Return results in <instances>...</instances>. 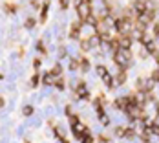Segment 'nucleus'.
Segmentation results:
<instances>
[{"label": "nucleus", "instance_id": "nucleus-1", "mask_svg": "<svg viewBox=\"0 0 159 143\" xmlns=\"http://www.w3.org/2000/svg\"><path fill=\"white\" fill-rule=\"evenodd\" d=\"M115 64L121 66V68H128V64H130V53H128V50L119 48L115 51Z\"/></svg>", "mask_w": 159, "mask_h": 143}, {"label": "nucleus", "instance_id": "nucleus-2", "mask_svg": "<svg viewBox=\"0 0 159 143\" xmlns=\"http://www.w3.org/2000/svg\"><path fill=\"white\" fill-rule=\"evenodd\" d=\"M75 7H77V13L82 20H86V17L92 15V7H90L88 0H75Z\"/></svg>", "mask_w": 159, "mask_h": 143}, {"label": "nucleus", "instance_id": "nucleus-3", "mask_svg": "<svg viewBox=\"0 0 159 143\" xmlns=\"http://www.w3.org/2000/svg\"><path fill=\"white\" fill-rule=\"evenodd\" d=\"M154 17H156V13H154L152 9H146L145 13H141V15H139V24H141V28H139V29H145V26H148V24L154 20Z\"/></svg>", "mask_w": 159, "mask_h": 143}, {"label": "nucleus", "instance_id": "nucleus-4", "mask_svg": "<svg viewBox=\"0 0 159 143\" xmlns=\"http://www.w3.org/2000/svg\"><path fill=\"white\" fill-rule=\"evenodd\" d=\"M42 83L48 85V86H49V85H55V83H57V75H55L53 72H46V73L42 75Z\"/></svg>", "mask_w": 159, "mask_h": 143}, {"label": "nucleus", "instance_id": "nucleus-5", "mask_svg": "<svg viewBox=\"0 0 159 143\" xmlns=\"http://www.w3.org/2000/svg\"><path fill=\"white\" fill-rule=\"evenodd\" d=\"M75 94H77V97H81V99H86V97H88V86L81 83V85L75 88Z\"/></svg>", "mask_w": 159, "mask_h": 143}, {"label": "nucleus", "instance_id": "nucleus-6", "mask_svg": "<svg viewBox=\"0 0 159 143\" xmlns=\"http://www.w3.org/2000/svg\"><path fill=\"white\" fill-rule=\"evenodd\" d=\"M73 132H75V136H79V138H81V136H82V134H86L88 130H86V127H84L82 123H75V125H73Z\"/></svg>", "mask_w": 159, "mask_h": 143}, {"label": "nucleus", "instance_id": "nucleus-7", "mask_svg": "<svg viewBox=\"0 0 159 143\" xmlns=\"http://www.w3.org/2000/svg\"><path fill=\"white\" fill-rule=\"evenodd\" d=\"M134 9H136L139 15L145 13V11H146V2H145V0H137V2L134 4Z\"/></svg>", "mask_w": 159, "mask_h": 143}, {"label": "nucleus", "instance_id": "nucleus-8", "mask_svg": "<svg viewBox=\"0 0 159 143\" xmlns=\"http://www.w3.org/2000/svg\"><path fill=\"white\" fill-rule=\"evenodd\" d=\"M130 46H132V39H130V37H123V39L119 40V48H123V50H130Z\"/></svg>", "mask_w": 159, "mask_h": 143}, {"label": "nucleus", "instance_id": "nucleus-9", "mask_svg": "<svg viewBox=\"0 0 159 143\" xmlns=\"http://www.w3.org/2000/svg\"><path fill=\"white\" fill-rule=\"evenodd\" d=\"M132 39H136V40H145V33H143V29H132Z\"/></svg>", "mask_w": 159, "mask_h": 143}, {"label": "nucleus", "instance_id": "nucleus-10", "mask_svg": "<svg viewBox=\"0 0 159 143\" xmlns=\"http://www.w3.org/2000/svg\"><path fill=\"white\" fill-rule=\"evenodd\" d=\"M101 77H103V83H104L106 86H112V85H114V79H112V75H110V72H108V70H106Z\"/></svg>", "mask_w": 159, "mask_h": 143}, {"label": "nucleus", "instance_id": "nucleus-11", "mask_svg": "<svg viewBox=\"0 0 159 143\" xmlns=\"http://www.w3.org/2000/svg\"><path fill=\"white\" fill-rule=\"evenodd\" d=\"M79 33H81V26H79V24H73L71 29H70V37H71V39H77Z\"/></svg>", "mask_w": 159, "mask_h": 143}, {"label": "nucleus", "instance_id": "nucleus-12", "mask_svg": "<svg viewBox=\"0 0 159 143\" xmlns=\"http://www.w3.org/2000/svg\"><path fill=\"white\" fill-rule=\"evenodd\" d=\"M88 42H90V46H92V48H97V46L101 44V35H93V37H90V39H88Z\"/></svg>", "mask_w": 159, "mask_h": 143}, {"label": "nucleus", "instance_id": "nucleus-13", "mask_svg": "<svg viewBox=\"0 0 159 143\" xmlns=\"http://www.w3.org/2000/svg\"><path fill=\"white\" fill-rule=\"evenodd\" d=\"M143 42H145V48H146L148 53H156V44H154L152 40H146V39H145Z\"/></svg>", "mask_w": 159, "mask_h": 143}, {"label": "nucleus", "instance_id": "nucleus-14", "mask_svg": "<svg viewBox=\"0 0 159 143\" xmlns=\"http://www.w3.org/2000/svg\"><path fill=\"white\" fill-rule=\"evenodd\" d=\"M84 22H86V24H90V26H97V18H95L93 15H88Z\"/></svg>", "mask_w": 159, "mask_h": 143}, {"label": "nucleus", "instance_id": "nucleus-15", "mask_svg": "<svg viewBox=\"0 0 159 143\" xmlns=\"http://www.w3.org/2000/svg\"><path fill=\"white\" fill-rule=\"evenodd\" d=\"M22 114H24V116H31V114H33V107H31V105H26V107L22 108Z\"/></svg>", "mask_w": 159, "mask_h": 143}, {"label": "nucleus", "instance_id": "nucleus-16", "mask_svg": "<svg viewBox=\"0 0 159 143\" xmlns=\"http://www.w3.org/2000/svg\"><path fill=\"white\" fill-rule=\"evenodd\" d=\"M125 134H126V129H125V127H117V129H115V136H117V138H123Z\"/></svg>", "mask_w": 159, "mask_h": 143}, {"label": "nucleus", "instance_id": "nucleus-17", "mask_svg": "<svg viewBox=\"0 0 159 143\" xmlns=\"http://www.w3.org/2000/svg\"><path fill=\"white\" fill-rule=\"evenodd\" d=\"M81 140H82V143H93V140H92V136L86 132V134H82L81 136Z\"/></svg>", "mask_w": 159, "mask_h": 143}, {"label": "nucleus", "instance_id": "nucleus-18", "mask_svg": "<svg viewBox=\"0 0 159 143\" xmlns=\"http://www.w3.org/2000/svg\"><path fill=\"white\" fill-rule=\"evenodd\" d=\"M125 81H126V73H125V72H121V73H119V77H117V83H119V85H123Z\"/></svg>", "mask_w": 159, "mask_h": 143}, {"label": "nucleus", "instance_id": "nucleus-19", "mask_svg": "<svg viewBox=\"0 0 159 143\" xmlns=\"http://www.w3.org/2000/svg\"><path fill=\"white\" fill-rule=\"evenodd\" d=\"M46 11H48V4H44V7H42V13H40V18H42V20H44V18H46V15H48Z\"/></svg>", "mask_w": 159, "mask_h": 143}, {"label": "nucleus", "instance_id": "nucleus-20", "mask_svg": "<svg viewBox=\"0 0 159 143\" xmlns=\"http://www.w3.org/2000/svg\"><path fill=\"white\" fill-rule=\"evenodd\" d=\"M35 26V18H27L26 20V28H33Z\"/></svg>", "mask_w": 159, "mask_h": 143}, {"label": "nucleus", "instance_id": "nucleus-21", "mask_svg": "<svg viewBox=\"0 0 159 143\" xmlns=\"http://www.w3.org/2000/svg\"><path fill=\"white\" fill-rule=\"evenodd\" d=\"M70 123H71V127H73L75 123H79V118H77V116H70Z\"/></svg>", "mask_w": 159, "mask_h": 143}, {"label": "nucleus", "instance_id": "nucleus-22", "mask_svg": "<svg viewBox=\"0 0 159 143\" xmlns=\"http://www.w3.org/2000/svg\"><path fill=\"white\" fill-rule=\"evenodd\" d=\"M88 66H90V62H88V61L84 59V61L81 62V68H82V70H88Z\"/></svg>", "mask_w": 159, "mask_h": 143}, {"label": "nucleus", "instance_id": "nucleus-23", "mask_svg": "<svg viewBox=\"0 0 159 143\" xmlns=\"http://www.w3.org/2000/svg\"><path fill=\"white\" fill-rule=\"evenodd\" d=\"M51 72H53L55 75H60V72H62V68H60V66H55V68H53Z\"/></svg>", "mask_w": 159, "mask_h": 143}, {"label": "nucleus", "instance_id": "nucleus-24", "mask_svg": "<svg viewBox=\"0 0 159 143\" xmlns=\"http://www.w3.org/2000/svg\"><path fill=\"white\" fill-rule=\"evenodd\" d=\"M68 6H70V0H60V7L62 9H66Z\"/></svg>", "mask_w": 159, "mask_h": 143}, {"label": "nucleus", "instance_id": "nucleus-25", "mask_svg": "<svg viewBox=\"0 0 159 143\" xmlns=\"http://www.w3.org/2000/svg\"><path fill=\"white\" fill-rule=\"evenodd\" d=\"M31 85H33V86H37V85H38V75H33V79H31Z\"/></svg>", "mask_w": 159, "mask_h": 143}, {"label": "nucleus", "instance_id": "nucleus-26", "mask_svg": "<svg viewBox=\"0 0 159 143\" xmlns=\"http://www.w3.org/2000/svg\"><path fill=\"white\" fill-rule=\"evenodd\" d=\"M90 48H92V46H90V42H88V40H84V42H82V50H90Z\"/></svg>", "mask_w": 159, "mask_h": 143}, {"label": "nucleus", "instance_id": "nucleus-27", "mask_svg": "<svg viewBox=\"0 0 159 143\" xmlns=\"http://www.w3.org/2000/svg\"><path fill=\"white\" fill-rule=\"evenodd\" d=\"M77 66H79L77 61H71V62H70V68H71V70H77Z\"/></svg>", "mask_w": 159, "mask_h": 143}, {"label": "nucleus", "instance_id": "nucleus-28", "mask_svg": "<svg viewBox=\"0 0 159 143\" xmlns=\"http://www.w3.org/2000/svg\"><path fill=\"white\" fill-rule=\"evenodd\" d=\"M97 72H99V75H103V73L106 72V68H104V66H97Z\"/></svg>", "mask_w": 159, "mask_h": 143}, {"label": "nucleus", "instance_id": "nucleus-29", "mask_svg": "<svg viewBox=\"0 0 159 143\" xmlns=\"http://www.w3.org/2000/svg\"><path fill=\"white\" fill-rule=\"evenodd\" d=\"M125 136H126V138H132V136H134V130H132V129H126V134H125Z\"/></svg>", "mask_w": 159, "mask_h": 143}, {"label": "nucleus", "instance_id": "nucleus-30", "mask_svg": "<svg viewBox=\"0 0 159 143\" xmlns=\"http://www.w3.org/2000/svg\"><path fill=\"white\" fill-rule=\"evenodd\" d=\"M37 48H38V51H42V53H46V48H44V46H42V44H40V42H38V44H37Z\"/></svg>", "mask_w": 159, "mask_h": 143}, {"label": "nucleus", "instance_id": "nucleus-31", "mask_svg": "<svg viewBox=\"0 0 159 143\" xmlns=\"http://www.w3.org/2000/svg\"><path fill=\"white\" fill-rule=\"evenodd\" d=\"M59 55L64 57V55H66V50H64V48H59Z\"/></svg>", "mask_w": 159, "mask_h": 143}, {"label": "nucleus", "instance_id": "nucleus-32", "mask_svg": "<svg viewBox=\"0 0 159 143\" xmlns=\"http://www.w3.org/2000/svg\"><path fill=\"white\" fill-rule=\"evenodd\" d=\"M0 107H4V99L2 97H0Z\"/></svg>", "mask_w": 159, "mask_h": 143}]
</instances>
